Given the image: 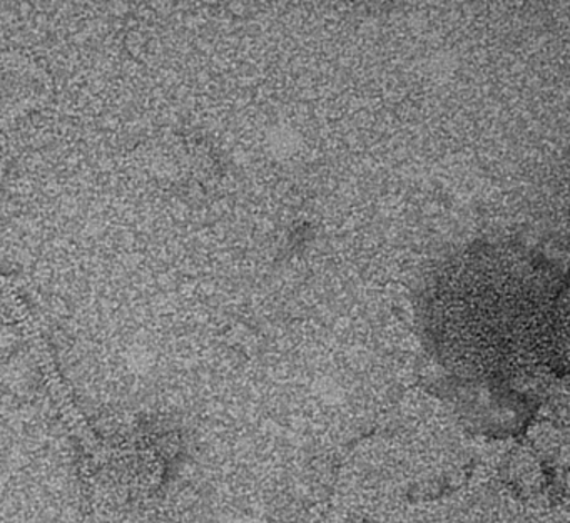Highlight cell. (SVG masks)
Returning <instances> with one entry per match:
<instances>
[{
  "label": "cell",
  "mask_w": 570,
  "mask_h": 523,
  "mask_svg": "<svg viewBox=\"0 0 570 523\" xmlns=\"http://www.w3.org/2000/svg\"><path fill=\"white\" fill-rule=\"evenodd\" d=\"M567 279L540 253L479 243L426 283L420 322L433 355L469 378L507 379L567 366Z\"/></svg>",
  "instance_id": "6da1fadb"
}]
</instances>
